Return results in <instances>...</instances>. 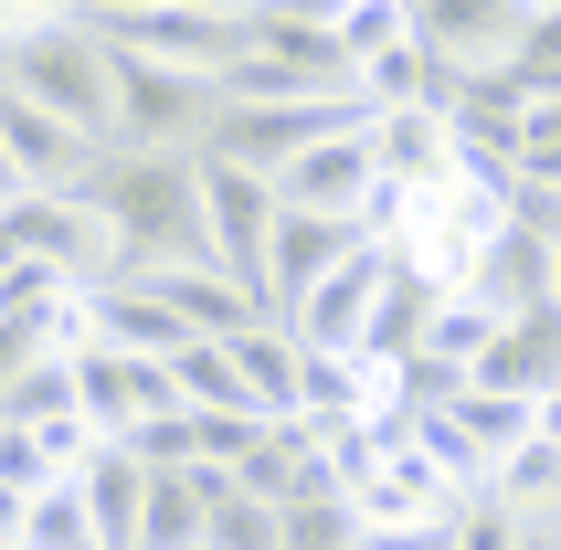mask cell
Here are the masks:
<instances>
[{
	"mask_svg": "<svg viewBox=\"0 0 561 550\" xmlns=\"http://www.w3.org/2000/svg\"><path fill=\"white\" fill-rule=\"evenodd\" d=\"M329 127H371V95L360 85H318V95H265V106H213V138H202V149L276 181L286 159L308 149V138H329Z\"/></svg>",
	"mask_w": 561,
	"mask_h": 550,
	"instance_id": "obj_3",
	"label": "cell"
},
{
	"mask_svg": "<svg viewBox=\"0 0 561 550\" xmlns=\"http://www.w3.org/2000/svg\"><path fill=\"white\" fill-rule=\"evenodd\" d=\"M381 275H392V244L381 233H350L340 244V265L318 275L308 297L286 307L276 329L297 339V350H360V329H371V297H381Z\"/></svg>",
	"mask_w": 561,
	"mask_h": 550,
	"instance_id": "obj_5",
	"label": "cell"
},
{
	"mask_svg": "<svg viewBox=\"0 0 561 550\" xmlns=\"http://www.w3.org/2000/svg\"><path fill=\"white\" fill-rule=\"evenodd\" d=\"M488 75H499L519 106H530V95H561V0H540L530 22H519V43H508Z\"/></svg>",
	"mask_w": 561,
	"mask_h": 550,
	"instance_id": "obj_24",
	"label": "cell"
},
{
	"mask_svg": "<svg viewBox=\"0 0 561 550\" xmlns=\"http://www.w3.org/2000/svg\"><path fill=\"white\" fill-rule=\"evenodd\" d=\"M254 11H286V22H318V32H329V22L350 11V0H254Z\"/></svg>",
	"mask_w": 561,
	"mask_h": 550,
	"instance_id": "obj_36",
	"label": "cell"
},
{
	"mask_svg": "<svg viewBox=\"0 0 561 550\" xmlns=\"http://www.w3.org/2000/svg\"><path fill=\"white\" fill-rule=\"evenodd\" d=\"M0 85L32 95L43 117H64L75 138H95V149H106V127H117V54H106V32L75 22V11L0 22Z\"/></svg>",
	"mask_w": 561,
	"mask_h": 550,
	"instance_id": "obj_2",
	"label": "cell"
},
{
	"mask_svg": "<svg viewBox=\"0 0 561 550\" xmlns=\"http://www.w3.org/2000/svg\"><path fill=\"white\" fill-rule=\"evenodd\" d=\"M540 529H561V508H551V519H540Z\"/></svg>",
	"mask_w": 561,
	"mask_h": 550,
	"instance_id": "obj_43",
	"label": "cell"
},
{
	"mask_svg": "<svg viewBox=\"0 0 561 550\" xmlns=\"http://www.w3.org/2000/svg\"><path fill=\"white\" fill-rule=\"evenodd\" d=\"M519 149H561V95H530L519 106Z\"/></svg>",
	"mask_w": 561,
	"mask_h": 550,
	"instance_id": "obj_34",
	"label": "cell"
},
{
	"mask_svg": "<svg viewBox=\"0 0 561 550\" xmlns=\"http://www.w3.org/2000/svg\"><path fill=\"white\" fill-rule=\"evenodd\" d=\"M22 191H32V181H22V170H11V149H0V202H22Z\"/></svg>",
	"mask_w": 561,
	"mask_h": 550,
	"instance_id": "obj_39",
	"label": "cell"
},
{
	"mask_svg": "<svg viewBox=\"0 0 561 550\" xmlns=\"http://www.w3.org/2000/svg\"><path fill=\"white\" fill-rule=\"evenodd\" d=\"M276 202L286 213H329V222H360L381 202V159H371V127H329L276 170Z\"/></svg>",
	"mask_w": 561,
	"mask_h": 550,
	"instance_id": "obj_7",
	"label": "cell"
},
{
	"mask_svg": "<svg viewBox=\"0 0 561 550\" xmlns=\"http://www.w3.org/2000/svg\"><path fill=\"white\" fill-rule=\"evenodd\" d=\"M202 233H213V265L254 297V265H265V233H276V181L202 149Z\"/></svg>",
	"mask_w": 561,
	"mask_h": 550,
	"instance_id": "obj_8",
	"label": "cell"
},
{
	"mask_svg": "<svg viewBox=\"0 0 561 550\" xmlns=\"http://www.w3.org/2000/svg\"><path fill=\"white\" fill-rule=\"evenodd\" d=\"M519 540H530V519H519V508H499L488 488H477L467 508L445 519V550H519Z\"/></svg>",
	"mask_w": 561,
	"mask_h": 550,
	"instance_id": "obj_29",
	"label": "cell"
},
{
	"mask_svg": "<svg viewBox=\"0 0 561 550\" xmlns=\"http://www.w3.org/2000/svg\"><path fill=\"white\" fill-rule=\"evenodd\" d=\"M371 159L392 191H424V181H456V138H445V106L413 95V106H371Z\"/></svg>",
	"mask_w": 561,
	"mask_h": 550,
	"instance_id": "obj_14",
	"label": "cell"
},
{
	"mask_svg": "<svg viewBox=\"0 0 561 550\" xmlns=\"http://www.w3.org/2000/svg\"><path fill=\"white\" fill-rule=\"evenodd\" d=\"M202 138H213V75L117 54V127H106V149H202Z\"/></svg>",
	"mask_w": 561,
	"mask_h": 550,
	"instance_id": "obj_4",
	"label": "cell"
},
{
	"mask_svg": "<svg viewBox=\"0 0 561 550\" xmlns=\"http://www.w3.org/2000/svg\"><path fill=\"white\" fill-rule=\"evenodd\" d=\"M64 11H75V22H95V32H117L127 11H149V0H64Z\"/></svg>",
	"mask_w": 561,
	"mask_h": 550,
	"instance_id": "obj_37",
	"label": "cell"
},
{
	"mask_svg": "<svg viewBox=\"0 0 561 550\" xmlns=\"http://www.w3.org/2000/svg\"><path fill=\"white\" fill-rule=\"evenodd\" d=\"M0 149H11V170H22L32 191H64L75 170H85V149H95V138H75L64 117H43L32 95H11V85H0Z\"/></svg>",
	"mask_w": 561,
	"mask_h": 550,
	"instance_id": "obj_17",
	"label": "cell"
},
{
	"mask_svg": "<svg viewBox=\"0 0 561 550\" xmlns=\"http://www.w3.org/2000/svg\"><path fill=\"white\" fill-rule=\"evenodd\" d=\"M244 11H254V0H244Z\"/></svg>",
	"mask_w": 561,
	"mask_h": 550,
	"instance_id": "obj_44",
	"label": "cell"
},
{
	"mask_svg": "<svg viewBox=\"0 0 561 550\" xmlns=\"http://www.w3.org/2000/svg\"><path fill=\"white\" fill-rule=\"evenodd\" d=\"M138 275H149L159 297H170V318H181L191 339H233L244 318H265V307H254L222 265H138Z\"/></svg>",
	"mask_w": 561,
	"mask_h": 550,
	"instance_id": "obj_18",
	"label": "cell"
},
{
	"mask_svg": "<svg viewBox=\"0 0 561 550\" xmlns=\"http://www.w3.org/2000/svg\"><path fill=\"white\" fill-rule=\"evenodd\" d=\"M117 54H149V64H181V75H213L222 54H244V11H181V0H149L106 32Z\"/></svg>",
	"mask_w": 561,
	"mask_h": 550,
	"instance_id": "obj_10",
	"label": "cell"
},
{
	"mask_svg": "<svg viewBox=\"0 0 561 550\" xmlns=\"http://www.w3.org/2000/svg\"><path fill=\"white\" fill-rule=\"evenodd\" d=\"M488 497H499V508H519V519H551L561 508V445H540V434H519V445H508L499 466H488Z\"/></svg>",
	"mask_w": 561,
	"mask_h": 550,
	"instance_id": "obj_21",
	"label": "cell"
},
{
	"mask_svg": "<svg viewBox=\"0 0 561 550\" xmlns=\"http://www.w3.org/2000/svg\"><path fill=\"white\" fill-rule=\"evenodd\" d=\"M0 424L43 434V445H54V466L85 456L95 424H85V402H75V350H43L32 370H11V381H0Z\"/></svg>",
	"mask_w": 561,
	"mask_h": 550,
	"instance_id": "obj_12",
	"label": "cell"
},
{
	"mask_svg": "<svg viewBox=\"0 0 561 550\" xmlns=\"http://www.w3.org/2000/svg\"><path fill=\"white\" fill-rule=\"evenodd\" d=\"M540 297H551V307H561V254H551V286H540Z\"/></svg>",
	"mask_w": 561,
	"mask_h": 550,
	"instance_id": "obj_42",
	"label": "cell"
},
{
	"mask_svg": "<svg viewBox=\"0 0 561 550\" xmlns=\"http://www.w3.org/2000/svg\"><path fill=\"white\" fill-rule=\"evenodd\" d=\"M488 307L477 297H456V286H435V307H424V339H413V360H445V370H467L477 350H488Z\"/></svg>",
	"mask_w": 561,
	"mask_h": 550,
	"instance_id": "obj_26",
	"label": "cell"
},
{
	"mask_svg": "<svg viewBox=\"0 0 561 550\" xmlns=\"http://www.w3.org/2000/svg\"><path fill=\"white\" fill-rule=\"evenodd\" d=\"M170 392H181L191 413H254V392H244V370H233L222 339H181V350H170Z\"/></svg>",
	"mask_w": 561,
	"mask_h": 550,
	"instance_id": "obj_22",
	"label": "cell"
},
{
	"mask_svg": "<svg viewBox=\"0 0 561 550\" xmlns=\"http://www.w3.org/2000/svg\"><path fill=\"white\" fill-rule=\"evenodd\" d=\"M191 540H202L191 466H149V488H138V550H191Z\"/></svg>",
	"mask_w": 561,
	"mask_h": 550,
	"instance_id": "obj_23",
	"label": "cell"
},
{
	"mask_svg": "<svg viewBox=\"0 0 561 550\" xmlns=\"http://www.w3.org/2000/svg\"><path fill=\"white\" fill-rule=\"evenodd\" d=\"M508 222H519V233H540V244L561 254V181L551 170H519V181H508V202H499Z\"/></svg>",
	"mask_w": 561,
	"mask_h": 550,
	"instance_id": "obj_31",
	"label": "cell"
},
{
	"mask_svg": "<svg viewBox=\"0 0 561 550\" xmlns=\"http://www.w3.org/2000/svg\"><path fill=\"white\" fill-rule=\"evenodd\" d=\"M350 550H445V529H360Z\"/></svg>",
	"mask_w": 561,
	"mask_h": 550,
	"instance_id": "obj_35",
	"label": "cell"
},
{
	"mask_svg": "<svg viewBox=\"0 0 561 550\" xmlns=\"http://www.w3.org/2000/svg\"><path fill=\"white\" fill-rule=\"evenodd\" d=\"M64 191L117 233L127 265H213V233H202V149H85V170Z\"/></svg>",
	"mask_w": 561,
	"mask_h": 550,
	"instance_id": "obj_1",
	"label": "cell"
},
{
	"mask_svg": "<svg viewBox=\"0 0 561 550\" xmlns=\"http://www.w3.org/2000/svg\"><path fill=\"white\" fill-rule=\"evenodd\" d=\"M360 233V222H329V213H286L276 202V233H265V265H254V307L265 318H286V307L308 297L318 275L340 265V244Z\"/></svg>",
	"mask_w": 561,
	"mask_h": 550,
	"instance_id": "obj_13",
	"label": "cell"
},
{
	"mask_svg": "<svg viewBox=\"0 0 561 550\" xmlns=\"http://www.w3.org/2000/svg\"><path fill=\"white\" fill-rule=\"evenodd\" d=\"M75 402H85L95 434H127L149 424V413H170V360H149V350H106V339H75Z\"/></svg>",
	"mask_w": 561,
	"mask_h": 550,
	"instance_id": "obj_9",
	"label": "cell"
},
{
	"mask_svg": "<svg viewBox=\"0 0 561 550\" xmlns=\"http://www.w3.org/2000/svg\"><path fill=\"white\" fill-rule=\"evenodd\" d=\"M276 529H286V550H350L360 540V508L350 497H297V508H276Z\"/></svg>",
	"mask_w": 561,
	"mask_h": 550,
	"instance_id": "obj_28",
	"label": "cell"
},
{
	"mask_svg": "<svg viewBox=\"0 0 561 550\" xmlns=\"http://www.w3.org/2000/svg\"><path fill=\"white\" fill-rule=\"evenodd\" d=\"M540 286H551V244L540 233H519V222L499 213V233L467 254V275H456V297H477L488 318H508V307H530Z\"/></svg>",
	"mask_w": 561,
	"mask_h": 550,
	"instance_id": "obj_16",
	"label": "cell"
},
{
	"mask_svg": "<svg viewBox=\"0 0 561 550\" xmlns=\"http://www.w3.org/2000/svg\"><path fill=\"white\" fill-rule=\"evenodd\" d=\"M64 477H75V497H85V519H95V550H138V488H149V466L127 456L117 434H95Z\"/></svg>",
	"mask_w": 561,
	"mask_h": 550,
	"instance_id": "obj_15",
	"label": "cell"
},
{
	"mask_svg": "<svg viewBox=\"0 0 561 550\" xmlns=\"http://www.w3.org/2000/svg\"><path fill=\"white\" fill-rule=\"evenodd\" d=\"M530 11L540 0H403V32H413V54L435 64V75H488L519 43Z\"/></svg>",
	"mask_w": 561,
	"mask_h": 550,
	"instance_id": "obj_6",
	"label": "cell"
},
{
	"mask_svg": "<svg viewBox=\"0 0 561 550\" xmlns=\"http://www.w3.org/2000/svg\"><path fill=\"white\" fill-rule=\"evenodd\" d=\"M424 307H435V275L392 254V275H381V297H371V329H360V350H392V360H403L413 339H424Z\"/></svg>",
	"mask_w": 561,
	"mask_h": 550,
	"instance_id": "obj_25",
	"label": "cell"
},
{
	"mask_svg": "<svg viewBox=\"0 0 561 550\" xmlns=\"http://www.w3.org/2000/svg\"><path fill=\"white\" fill-rule=\"evenodd\" d=\"M181 11H244V0H181Z\"/></svg>",
	"mask_w": 561,
	"mask_h": 550,
	"instance_id": "obj_41",
	"label": "cell"
},
{
	"mask_svg": "<svg viewBox=\"0 0 561 550\" xmlns=\"http://www.w3.org/2000/svg\"><path fill=\"white\" fill-rule=\"evenodd\" d=\"M519 550H561V529H530V540H519Z\"/></svg>",
	"mask_w": 561,
	"mask_h": 550,
	"instance_id": "obj_40",
	"label": "cell"
},
{
	"mask_svg": "<svg viewBox=\"0 0 561 550\" xmlns=\"http://www.w3.org/2000/svg\"><path fill=\"white\" fill-rule=\"evenodd\" d=\"M530 434H540V445H561V381H551V392L530 402Z\"/></svg>",
	"mask_w": 561,
	"mask_h": 550,
	"instance_id": "obj_38",
	"label": "cell"
},
{
	"mask_svg": "<svg viewBox=\"0 0 561 550\" xmlns=\"http://www.w3.org/2000/svg\"><path fill=\"white\" fill-rule=\"evenodd\" d=\"M467 381H488V392H519V402H540V392L561 381V307H551V297L508 307L499 329H488V350L467 360Z\"/></svg>",
	"mask_w": 561,
	"mask_h": 550,
	"instance_id": "obj_11",
	"label": "cell"
},
{
	"mask_svg": "<svg viewBox=\"0 0 561 550\" xmlns=\"http://www.w3.org/2000/svg\"><path fill=\"white\" fill-rule=\"evenodd\" d=\"M43 477H64L54 445H43V434H22V424H0V488H43Z\"/></svg>",
	"mask_w": 561,
	"mask_h": 550,
	"instance_id": "obj_33",
	"label": "cell"
},
{
	"mask_svg": "<svg viewBox=\"0 0 561 550\" xmlns=\"http://www.w3.org/2000/svg\"><path fill=\"white\" fill-rule=\"evenodd\" d=\"M222 350H233V370H244L254 413H297V339H286L276 318H244Z\"/></svg>",
	"mask_w": 561,
	"mask_h": 550,
	"instance_id": "obj_19",
	"label": "cell"
},
{
	"mask_svg": "<svg viewBox=\"0 0 561 550\" xmlns=\"http://www.w3.org/2000/svg\"><path fill=\"white\" fill-rule=\"evenodd\" d=\"M435 413H445L456 434H467V456H477V466H499L508 445L530 434V402H519V392H488V381H456V392H445Z\"/></svg>",
	"mask_w": 561,
	"mask_h": 550,
	"instance_id": "obj_20",
	"label": "cell"
},
{
	"mask_svg": "<svg viewBox=\"0 0 561 550\" xmlns=\"http://www.w3.org/2000/svg\"><path fill=\"white\" fill-rule=\"evenodd\" d=\"M117 445H127L138 466H191V413L170 402V413H149V424H127Z\"/></svg>",
	"mask_w": 561,
	"mask_h": 550,
	"instance_id": "obj_32",
	"label": "cell"
},
{
	"mask_svg": "<svg viewBox=\"0 0 561 550\" xmlns=\"http://www.w3.org/2000/svg\"><path fill=\"white\" fill-rule=\"evenodd\" d=\"M22 550H95V519H85V497H75V477H43V488H32Z\"/></svg>",
	"mask_w": 561,
	"mask_h": 550,
	"instance_id": "obj_27",
	"label": "cell"
},
{
	"mask_svg": "<svg viewBox=\"0 0 561 550\" xmlns=\"http://www.w3.org/2000/svg\"><path fill=\"white\" fill-rule=\"evenodd\" d=\"M329 32H340V54H350V64H371L381 43H413V32H403V0H350Z\"/></svg>",
	"mask_w": 561,
	"mask_h": 550,
	"instance_id": "obj_30",
	"label": "cell"
}]
</instances>
